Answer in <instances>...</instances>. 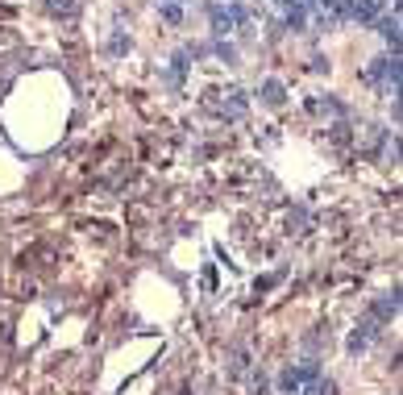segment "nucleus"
Instances as JSON below:
<instances>
[{
	"mask_svg": "<svg viewBox=\"0 0 403 395\" xmlns=\"http://www.w3.org/2000/svg\"><path fill=\"white\" fill-rule=\"evenodd\" d=\"M366 79L383 92V96H400V54H383V58H375L370 67H366Z\"/></svg>",
	"mask_w": 403,
	"mask_h": 395,
	"instance_id": "nucleus-1",
	"label": "nucleus"
},
{
	"mask_svg": "<svg viewBox=\"0 0 403 395\" xmlns=\"http://www.w3.org/2000/svg\"><path fill=\"white\" fill-rule=\"evenodd\" d=\"M320 379V367L316 362H295L279 375V395H304L312 383Z\"/></svg>",
	"mask_w": 403,
	"mask_h": 395,
	"instance_id": "nucleus-2",
	"label": "nucleus"
},
{
	"mask_svg": "<svg viewBox=\"0 0 403 395\" xmlns=\"http://www.w3.org/2000/svg\"><path fill=\"white\" fill-rule=\"evenodd\" d=\"M204 12H208L212 29H216L221 37H225V33H233L237 25H246V21H250V8H246V4H229V8H225V4H208Z\"/></svg>",
	"mask_w": 403,
	"mask_h": 395,
	"instance_id": "nucleus-3",
	"label": "nucleus"
},
{
	"mask_svg": "<svg viewBox=\"0 0 403 395\" xmlns=\"http://www.w3.org/2000/svg\"><path fill=\"white\" fill-rule=\"evenodd\" d=\"M395 312H400V287H395V292H387V296H379V300L370 304V321H375V325L395 321Z\"/></svg>",
	"mask_w": 403,
	"mask_h": 395,
	"instance_id": "nucleus-4",
	"label": "nucleus"
},
{
	"mask_svg": "<svg viewBox=\"0 0 403 395\" xmlns=\"http://www.w3.org/2000/svg\"><path fill=\"white\" fill-rule=\"evenodd\" d=\"M375 29L383 33V42L391 46V54H400V12L391 8V17H375Z\"/></svg>",
	"mask_w": 403,
	"mask_h": 395,
	"instance_id": "nucleus-5",
	"label": "nucleus"
},
{
	"mask_svg": "<svg viewBox=\"0 0 403 395\" xmlns=\"http://www.w3.org/2000/svg\"><path fill=\"white\" fill-rule=\"evenodd\" d=\"M387 0H350V21H362V25H375V17L383 12Z\"/></svg>",
	"mask_w": 403,
	"mask_h": 395,
	"instance_id": "nucleus-6",
	"label": "nucleus"
},
{
	"mask_svg": "<svg viewBox=\"0 0 403 395\" xmlns=\"http://www.w3.org/2000/svg\"><path fill=\"white\" fill-rule=\"evenodd\" d=\"M283 100H287V87H283L279 79H266V83H262V104H271V108H279Z\"/></svg>",
	"mask_w": 403,
	"mask_h": 395,
	"instance_id": "nucleus-7",
	"label": "nucleus"
},
{
	"mask_svg": "<svg viewBox=\"0 0 403 395\" xmlns=\"http://www.w3.org/2000/svg\"><path fill=\"white\" fill-rule=\"evenodd\" d=\"M375 333H379V329H375V321H366L362 329H354V337H350V350H354V354H362V350L375 342Z\"/></svg>",
	"mask_w": 403,
	"mask_h": 395,
	"instance_id": "nucleus-8",
	"label": "nucleus"
},
{
	"mask_svg": "<svg viewBox=\"0 0 403 395\" xmlns=\"http://www.w3.org/2000/svg\"><path fill=\"white\" fill-rule=\"evenodd\" d=\"M308 108H312V112H333V117H341V112H345V104H341V100H333V96H325V100H308Z\"/></svg>",
	"mask_w": 403,
	"mask_h": 395,
	"instance_id": "nucleus-9",
	"label": "nucleus"
},
{
	"mask_svg": "<svg viewBox=\"0 0 403 395\" xmlns=\"http://www.w3.org/2000/svg\"><path fill=\"white\" fill-rule=\"evenodd\" d=\"M158 17H162V21H166V25H179V21H183V8H179V4H171V0H166V4H158Z\"/></svg>",
	"mask_w": 403,
	"mask_h": 395,
	"instance_id": "nucleus-10",
	"label": "nucleus"
},
{
	"mask_svg": "<svg viewBox=\"0 0 403 395\" xmlns=\"http://www.w3.org/2000/svg\"><path fill=\"white\" fill-rule=\"evenodd\" d=\"M46 8L58 12V17H71V12H75V0H46Z\"/></svg>",
	"mask_w": 403,
	"mask_h": 395,
	"instance_id": "nucleus-11",
	"label": "nucleus"
},
{
	"mask_svg": "<svg viewBox=\"0 0 403 395\" xmlns=\"http://www.w3.org/2000/svg\"><path fill=\"white\" fill-rule=\"evenodd\" d=\"M304 12H295V8H287V17H283V29H304Z\"/></svg>",
	"mask_w": 403,
	"mask_h": 395,
	"instance_id": "nucleus-12",
	"label": "nucleus"
},
{
	"mask_svg": "<svg viewBox=\"0 0 403 395\" xmlns=\"http://www.w3.org/2000/svg\"><path fill=\"white\" fill-rule=\"evenodd\" d=\"M129 46H133V42H129V37H112V54H125V50H129Z\"/></svg>",
	"mask_w": 403,
	"mask_h": 395,
	"instance_id": "nucleus-13",
	"label": "nucleus"
},
{
	"mask_svg": "<svg viewBox=\"0 0 403 395\" xmlns=\"http://www.w3.org/2000/svg\"><path fill=\"white\" fill-rule=\"evenodd\" d=\"M391 8H400V0H391Z\"/></svg>",
	"mask_w": 403,
	"mask_h": 395,
	"instance_id": "nucleus-14",
	"label": "nucleus"
}]
</instances>
